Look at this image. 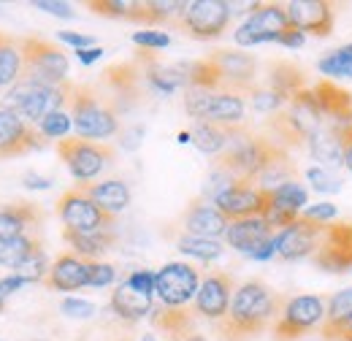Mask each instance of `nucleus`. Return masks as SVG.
Wrapping results in <instances>:
<instances>
[{
    "label": "nucleus",
    "instance_id": "c03bdc74",
    "mask_svg": "<svg viewBox=\"0 0 352 341\" xmlns=\"http://www.w3.org/2000/svg\"><path fill=\"white\" fill-rule=\"evenodd\" d=\"M307 179L317 192H325V195H333V192H339V190H342V179H339V176H333L331 170L320 168V166H311V168L307 170Z\"/></svg>",
    "mask_w": 352,
    "mask_h": 341
},
{
    "label": "nucleus",
    "instance_id": "5fc2aeb1",
    "mask_svg": "<svg viewBox=\"0 0 352 341\" xmlns=\"http://www.w3.org/2000/svg\"><path fill=\"white\" fill-rule=\"evenodd\" d=\"M22 285H25V282H22L16 274H11V276L0 279V298H8V296H11V293H16Z\"/></svg>",
    "mask_w": 352,
    "mask_h": 341
},
{
    "label": "nucleus",
    "instance_id": "8fccbe9b",
    "mask_svg": "<svg viewBox=\"0 0 352 341\" xmlns=\"http://www.w3.org/2000/svg\"><path fill=\"white\" fill-rule=\"evenodd\" d=\"M128 285H131L133 290H138V293H144V296H155V271H146V268H141V271H133L131 276L125 279Z\"/></svg>",
    "mask_w": 352,
    "mask_h": 341
},
{
    "label": "nucleus",
    "instance_id": "e433bc0d",
    "mask_svg": "<svg viewBox=\"0 0 352 341\" xmlns=\"http://www.w3.org/2000/svg\"><path fill=\"white\" fill-rule=\"evenodd\" d=\"M176 250H179L182 255L201 260V263H212V260L222 257V252H225L222 241H214V239H201V236H190V233H184V236L176 241Z\"/></svg>",
    "mask_w": 352,
    "mask_h": 341
},
{
    "label": "nucleus",
    "instance_id": "f3484780",
    "mask_svg": "<svg viewBox=\"0 0 352 341\" xmlns=\"http://www.w3.org/2000/svg\"><path fill=\"white\" fill-rule=\"evenodd\" d=\"M44 141L46 138L38 133L36 125L25 122L22 117H16L8 109H0V160L19 157V155H28L33 149H41Z\"/></svg>",
    "mask_w": 352,
    "mask_h": 341
},
{
    "label": "nucleus",
    "instance_id": "cd10ccee",
    "mask_svg": "<svg viewBox=\"0 0 352 341\" xmlns=\"http://www.w3.org/2000/svg\"><path fill=\"white\" fill-rule=\"evenodd\" d=\"M109 303H111V311H114L120 320H125V322H138V320L149 317L152 309H155L152 296H144V293L133 290L128 282L117 285V290L111 293V300H109Z\"/></svg>",
    "mask_w": 352,
    "mask_h": 341
},
{
    "label": "nucleus",
    "instance_id": "b1692460",
    "mask_svg": "<svg viewBox=\"0 0 352 341\" xmlns=\"http://www.w3.org/2000/svg\"><path fill=\"white\" fill-rule=\"evenodd\" d=\"M228 219L220 214V209L214 204L206 201H192V206L184 214V230L190 236H201V239H214L220 241L228 233Z\"/></svg>",
    "mask_w": 352,
    "mask_h": 341
},
{
    "label": "nucleus",
    "instance_id": "6ab92c4d",
    "mask_svg": "<svg viewBox=\"0 0 352 341\" xmlns=\"http://www.w3.org/2000/svg\"><path fill=\"white\" fill-rule=\"evenodd\" d=\"M233 293H236V287H233V279L228 274H220V271L206 274L201 279L198 296L192 300V314L220 322L222 317L228 314V309H230Z\"/></svg>",
    "mask_w": 352,
    "mask_h": 341
},
{
    "label": "nucleus",
    "instance_id": "09e8293b",
    "mask_svg": "<svg viewBox=\"0 0 352 341\" xmlns=\"http://www.w3.org/2000/svg\"><path fill=\"white\" fill-rule=\"evenodd\" d=\"M60 309H63L65 317H74V320H89L95 314V303L82 298H65L60 303Z\"/></svg>",
    "mask_w": 352,
    "mask_h": 341
},
{
    "label": "nucleus",
    "instance_id": "3c124183",
    "mask_svg": "<svg viewBox=\"0 0 352 341\" xmlns=\"http://www.w3.org/2000/svg\"><path fill=\"white\" fill-rule=\"evenodd\" d=\"M36 8H41L52 16H60V19H74V8L60 0H36Z\"/></svg>",
    "mask_w": 352,
    "mask_h": 341
},
{
    "label": "nucleus",
    "instance_id": "5701e85b",
    "mask_svg": "<svg viewBox=\"0 0 352 341\" xmlns=\"http://www.w3.org/2000/svg\"><path fill=\"white\" fill-rule=\"evenodd\" d=\"M89 279V263L82 260L74 252H63L52 263L49 268V276H46V287L57 290V293H74V290H82L87 287Z\"/></svg>",
    "mask_w": 352,
    "mask_h": 341
},
{
    "label": "nucleus",
    "instance_id": "f704fd0d",
    "mask_svg": "<svg viewBox=\"0 0 352 341\" xmlns=\"http://www.w3.org/2000/svg\"><path fill=\"white\" fill-rule=\"evenodd\" d=\"M38 250H44V247H41L36 233L33 236H19L14 241H6V244H0V265L16 271L28 257H33Z\"/></svg>",
    "mask_w": 352,
    "mask_h": 341
},
{
    "label": "nucleus",
    "instance_id": "39448f33",
    "mask_svg": "<svg viewBox=\"0 0 352 341\" xmlns=\"http://www.w3.org/2000/svg\"><path fill=\"white\" fill-rule=\"evenodd\" d=\"M184 111L195 122H212L220 128H241L247 117V103L239 92H212L190 87L184 89Z\"/></svg>",
    "mask_w": 352,
    "mask_h": 341
},
{
    "label": "nucleus",
    "instance_id": "1a4fd4ad",
    "mask_svg": "<svg viewBox=\"0 0 352 341\" xmlns=\"http://www.w3.org/2000/svg\"><path fill=\"white\" fill-rule=\"evenodd\" d=\"M325 309L328 300L322 296H296L285 298V306L274 322V336L276 339H296L304 336L311 328L325 322Z\"/></svg>",
    "mask_w": 352,
    "mask_h": 341
},
{
    "label": "nucleus",
    "instance_id": "e2e57ef3",
    "mask_svg": "<svg viewBox=\"0 0 352 341\" xmlns=\"http://www.w3.org/2000/svg\"><path fill=\"white\" fill-rule=\"evenodd\" d=\"M3 309H6V298H0V314H3Z\"/></svg>",
    "mask_w": 352,
    "mask_h": 341
},
{
    "label": "nucleus",
    "instance_id": "72a5a7b5",
    "mask_svg": "<svg viewBox=\"0 0 352 341\" xmlns=\"http://www.w3.org/2000/svg\"><path fill=\"white\" fill-rule=\"evenodd\" d=\"M352 320V287H344L339 293H333L328 298V309H325V322H322V336L331 339L344 322Z\"/></svg>",
    "mask_w": 352,
    "mask_h": 341
},
{
    "label": "nucleus",
    "instance_id": "ddd939ff",
    "mask_svg": "<svg viewBox=\"0 0 352 341\" xmlns=\"http://www.w3.org/2000/svg\"><path fill=\"white\" fill-rule=\"evenodd\" d=\"M212 204L220 209V214L228 222L263 217L265 206H268V190H261L250 182H236V184L225 187L222 192H217Z\"/></svg>",
    "mask_w": 352,
    "mask_h": 341
},
{
    "label": "nucleus",
    "instance_id": "864d4df0",
    "mask_svg": "<svg viewBox=\"0 0 352 341\" xmlns=\"http://www.w3.org/2000/svg\"><path fill=\"white\" fill-rule=\"evenodd\" d=\"M304 41H307V33H301V30H296V28H287V30L279 36V43L287 46V49H301Z\"/></svg>",
    "mask_w": 352,
    "mask_h": 341
},
{
    "label": "nucleus",
    "instance_id": "aec40b11",
    "mask_svg": "<svg viewBox=\"0 0 352 341\" xmlns=\"http://www.w3.org/2000/svg\"><path fill=\"white\" fill-rule=\"evenodd\" d=\"M317 106L325 117V122L336 130H350L352 128V95L339 85H333L331 79H322L311 87Z\"/></svg>",
    "mask_w": 352,
    "mask_h": 341
},
{
    "label": "nucleus",
    "instance_id": "2eb2a0df",
    "mask_svg": "<svg viewBox=\"0 0 352 341\" xmlns=\"http://www.w3.org/2000/svg\"><path fill=\"white\" fill-rule=\"evenodd\" d=\"M209 60L217 65L222 76V92H239L247 95L255 87V71L258 63L252 54L236 52V49H217L209 54Z\"/></svg>",
    "mask_w": 352,
    "mask_h": 341
},
{
    "label": "nucleus",
    "instance_id": "37998d69",
    "mask_svg": "<svg viewBox=\"0 0 352 341\" xmlns=\"http://www.w3.org/2000/svg\"><path fill=\"white\" fill-rule=\"evenodd\" d=\"M36 128H38V133H41L44 138H63V141H65V135H68L71 128H74V120H71V114L63 109V111H52V114H46Z\"/></svg>",
    "mask_w": 352,
    "mask_h": 341
},
{
    "label": "nucleus",
    "instance_id": "20e7f679",
    "mask_svg": "<svg viewBox=\"0 0 352 341\" xmlns=\"http://www.w3.org/2000/svg\"><path fill=\"white\" fill-rule=\"evenodd\" d=\"M276 141L252 135L247 128H233L228 149L217 157V168L228 170L236 182H250L255 184L258 173L263 170L268 157L276 152Z\"/></svg>",
    "mask_w": 352,
    "mask_h": 341
},
{
    "label": "nucleus",
    "instance_id": "a19ab883",
    "mask_svg": "<svg viewBox=\"0 0 352 341\" xmlns=\"http://www.w3.org/2000/svg\"><path fill=\"white\" fill-rule=\"evenodd\" d=\"M87 8H92L100 16H114V19H141V3H122V0H89Z\"/></svg>",
    "mask_w": 352,
    "mask_h": 341
},
{
    "label": "nucleus",
    "instance_id": "9d476101",
    "mask_svg": "<svg viewBox=\"0 0 352 341\" xmlns=\"http://www.w3.org/2000/svg\"><path fill=\"white\" fill-rule=\"evenodd\" d=\"M290 28L287 11L282 3H255L247 22L239 25L233 38L239 46H258V43H279V36Z\"/></svg>",
    "mask_w": 352,
    "mask_h": 341
},
{
    "label": "nucleus",
    "instance_id": "bf43d9fd",
    "mask_svg": "<svg viewBox=\"0 0 352 341\" xmlns=\"http://www.w3.org/2000/svg\"><path fill=\"white\" fill-rule=\"evenodd\" d=\"M344 168L352 173V128L344 130Z\"/></svg>",
    "mask_w": 352,
    "mask_h": 341
},
{
    "label": "nucleus",
    "instance_id": "473e14b6",
    "mask_svg": "<svg viewBox=\"0 0 352 341\" xmlns=\"http://www.w3.org/2000/svg\"><path fill=\"white\" fill-rule=\"evenodd\" d=\"M268 87L276 89L279 95H285L287 100H293L301 89H307L301 68H296L293 63H274L268 71Z\"/></svg>",
    "mask_w": 352,
    "mask_h": 341
},
{
    "label": "nucleus",
    "instance_id": "a878e982",
    "mask_svg": "<svg viewBox=\"0 0 352 341\" xmlns=\"http://www.w3.org/2000/svg\"><path fill=\"white\" fill-rule=\"evenodd\" d=\"M63 239L68 241L74 255H79L87 263H95L111 250V244L117 241V230L106 228V230H95V233H76V230L63 228Z\"/></svg>",
    "mask_w": 352,
    "mask_h": 341
},
{
    "label": "nucleus",
    "instance_id": "6e6552de",
    "mask_svg": "<svg viewBox=\"0 0 352 341\" xmlns=\"http://www.w3.org/2000/svg\"><path fill=\"white\" fill-rule=\"evenodd\" d=\"M230 14L233 8L225 0H192V3H184V11L179 14L176 25L198 41H212L228 30Z\"/></svg>",
    "mask_w": 352,
    "mask_h": 341
},
{
    "label": "nucleus",
    "instance_id": "4be33fe9",
    "mask_svg": "<svg viewBox=\"0 0 352 341\" xmlns=\"http://www.w3.org/2000/svg\"><path fill=\"white\" fill-rule=\"evenodd\" d=\"M274 228L265 222L263 217H250V219H236L228 225L225 241L230 250L241 252V255H255L268 239H274Z\"/></svg>",
    "mask_w": 352,
    "mask_h": 341
},
{
    "label": "nucleus",
    "instance_id": "13d9d810",
    "mask_svg": "<svg viewBox=\"0 0 352 341\" xmlns=\"http://www.w3.org/2000/svg\"><path fill=\"white\" fill-rule=\"evenodd\" d=\"M52 182L44 179V176H38V173H28L25 176V187H30V190H46Z\"/></svg>",
    "mask_w": 352,
    "mask_h": 341
},
{
    "label": "nucleus",
    "instance_id": "6e6d98bb",
    "mask_svg": "<svg viewBox=\"0 0 352 341\" xmlns=\"http://www.w3.org/2000/svg\"><path fill=\"white\" fill-rule=\"evenodd\" d=\"M103 54H106V52H103L100 46H89V49H79V52H76V57H79V63H82V65H92V63H98Z\"/></svg>",
    "mask_w": 352,
    "mask_h": 341
},
{
    "label": "nucleus",
    "instance_id": "ea45409f",
    "mask_svg": "<svg viewBox=\"0 0 352 341\" xmlns=\"http://www.w3.org/2000/svg\"><path fill=\"white\" fill-rule=\"evenodd\" d=\"M247 98H250V103H252V109L258 111V114H279L290 100L285 98V95H279L276 89H271V87H252L250 92H247Z\"/></svg>",
    "mask_w": 352,
    "mask_h": 341
},
{
    "label": "nucleus",
    "instance_id": "49530a36",
    "mask_svg": "<svg viewBox=\"0 0 352 341\" xmlns=\"http://www.w3.org/2000/svg\"><path fill=\"white\" fill-rule=\"evenodd\" d=\"M133 43L144 52H152V49H166L171 43V36L160 30H141V33H133Z\"/></svg>",
    "mask_w": 352,
    "mask_h": 341
},
{
    "label": "nucleus",
    "instance_id": "052dcab7",
    "mask_svg": "<svg viewBox=\"0 0 352 341\" xmlns=\"http://www.w3.org/2000/svg\"><path fill=\"white\" fill-rule=\"evenodd\" d=\"M328 341H352V320L350 322H344V325H342V328H339V331H336Z\"/></svg>",
    "mask_w": 352,
    "mask_h": 341
},
{
    "label": "nucleus",
    "instance_id": "dca6fc26",
    "mask_svg": "<svg viewBox=\"0 0 352 341\" xmlns=\"http://www.w3.org/2000/svg\"><path fill=\"white\" fill-rule=\"evenodd\" d=\"M322 233H325V225H317L307 217H298L293 225H287L276 233V255L282 260L314 257L320 241H322Z\"/></svg>",
    "mask_w": 352,
    "mask_h": 341
},
{
    "label": "nucleus",
    "instance_id": "7c9ffc66",
    "mask_svg": "<svg viewBox=\"0 0 352 341\" xmlns=\"http://www.w3.org/2000/svg\"><path fill=\"white\" fill-rule=\"evenodd\" d=\"M25 71V54H22V41L0 33V89H11L22 79Z\"/></svg>",
    "mask_w": 352,
    "mask_h": 341
},
{
    "label": "nucleus",
    "instance_id": "f8f14e48",
    "mask_svg": "<svg viewBox=\"0 0 352 341\" xmlns=\"http://www.w3.org/2000/svg\"><path fill=\"white\" fill-rule=\"evenodd\" d=\"M201 287V274L190 263H166L160 271H155V296L163 306L184 309L192 303Z\"/></svg>",
    "mask_w": 352,
    "mask_h": 341
},
{
    "label": "nucleus",
    "instance_id": "7ed1b4c3",
    "mask_svg": "<svg viewBox=\"0 0 352 341\" xmlns=\"http://www.w3.org/2000/svg\"><path fill=\"white\" fill-rule=\"evenodd\" d=\"M71 87L74 85H68V82L60 87H49L38 85V82H30V79H19L0 98V109L14 111L16 117H22L30 125H38L46 114L63 111L68 106Z\"/></svg>",
    "mask_w": 352,
    "mask_h": 341
},
{
    "label": "nucleus",
    "instance_id": "f257e3e1",
    "mask_svg": "<svg viewBox=\"0 0 352 341\" xmlns=\"http://www.w3.org/2000/svg\"><path fill=\"white\" fill-rule=\"evenodd\" d=\"M285 298L274 293L263 279H250L236 287L228 314L217 322V331L225 341H247L263 333L276 322Z\"/></svg>",
    "mask_w": 352,
    "mask_h": 341
},
{
    "label": "nucleus",
    "instance_id": "79ce46f5",
    "mask_svg": "<svg viewBox=\"0 0 352 341\" xmlns=\"http://www.w3.org/2000/svg\"><path fill=\"white\" fill-rule=\"evenodd\" d=\"M49 257H46L44 250H38L33 257H28L14 274L25 282V285H36V282H46V276H49Z\"/></svg>",
    "mask_w": 352,
    "mask_h": 341
},
{
    "label": "nucleus",
    "instance_id": "c85d7f7f",
    "mask_svg": "<svg viewBox=\"0 0 352 341\" xmlns=\"http://www.w3.org/2000/svg\"><path fill=\"white\" fill-rule=\"evenodd\" d=\"M149 320L160 333H166L174 341H184L195 333L192 331V311H187V309H171V306L160 303V306L152 309Z\"/></svg>",
    "mask_w": 352,
    "mask_h": 341
},
{
    "label": "nucleus",
    "instance_id": "de8ad7c7",
    "mask_svg": "<svg viewBox=\"0 0 352 341\" xmlns=\"http://www.w3.org/2000/svg\"><path fill=\"white\" fill-rule=\"evenodd\" d=\"M336 214H339V209H336L333 204L322 201V204H311V206H307V209L301 212V217H307V219L317 222V225H331V222L336 219Z\"/></svg>",
    "mask_w": 352,
    "mask_h": 341
},
{
    "label": "nucleus",
    "instance_id": "c9c22d12",
    "mask_svg": "<svg viewBox=\"0 0 352 341\" xmlns=\"http://www.w3.org/2000/svg\"><path fill=\"white\" fill-rule=\"evenodd\" d=\"M317 71L328 79H350L352 76V41L328 52L317 60Z\"/></svg>",
    "mask_w": 352,
    "mask_h": 341
},
{
    "label": "nucleus",
    "instance_id": "4c0bfd02",
    "mask_svg": "<svg viewBox=\"0 0 352 341\" xmlns=\"http://www.w3.org/2000/svg\"><path fill=\"white\" fill-rule=\"evenodd\" d=\"M138 76H144V74L133 63H125V65H111L103 74V82L114 87V92L122 95V98H135V92H138Z\"/></svg>",
    "mask_w": 352,
    "mask_h": 341
},
{
    "label": "nucleus",
    "instance_id": "393cba45",
    "mask_svg": "<svg viewBox=\"0 0 352 341\" xmlns=\"http://www.w3.org/2000/svg\"><path fill=\"white\" fill-rule=\"evenodd\" d=\"M309 155L317 160V166L325 170H339L344 168V133L331 125L320 130L317 135H311L307 141Z\"/></svg>",
    "mask_w": 352,
    "mask_h": 341
},
{
    "label": "nucleus",
    "instance_id": "c756f323",
    "mask_svg": "<svg viewBox=\"0 0 352 341\" xmlns=\"http://www.w3.org/2000/svg\"><path fill=\"white\" fill-rule=\"evenodd\" d=\"M296 179V163L290 157V152L285 146H276V152L268 157V163L263 166V170L258 173L255 179V187L261 190H274L285 182H293Z\"/></svg>",
    "mask_w": 352,
    "mask_h": 341
},
{
    "label": "nucleus",
    "instance_id": "0eeeda50",
    "mask_svg": "<svg viewBox=\"0 0 352 341\" xmlns=\"http://www.w3.org/2000/svg\"><path fill=\"white\" fill-rule=\"evenodd\" d=\"M57 155L65 163V168L71 170V176L82 184H87L92 179H98L103 170L109 168V163L114 160V149L98 141H85V138H65L57 144Z\"/></svg>",
    "mask_w": 352,
    "mask_h": 341
},
{
    "label": "nucleus",
    "instance_id": "412c9836",
    "mask_svg": "<svg viewBox=\"0 0 352 341\" xmlns=\"http://www.w3.org/2000/svg\"><path fill=\"white\" fill-rule=\"evenodd\" d=\"M41 222H44V214H41V209L36 204L16 201V204L0 206V244L14 241L19 236L38 233Z\"/></svg>",
    "mask_w": 352,
    "mask_h": 341
},
{
    "label": "nucleus",
    "instance_id": "a18cd8bd",
    "mask_svg": "<svg viewBox=\"0 0 352 341\" xmlns=\"http://www.w3.org/2000/svg\"><path fill=\"white\" fill-rule=\"evenodd\" d=\"M114 279H117V268L111 263H100V260L89 263V287H109Z\"/></svg>",
    "mask_w": 352,
    "mask_h": 341
},
{
    "label": "nucleus",
    "instance_id": "2f4dec72",
    "mask_svg": "<svg viewBox=\"0 0 352 341\" xmlns=\"http://www.w3.org/2000/svg\"><path fill=\"white\" fill-rule=\"evenodd\" d=\"M230 135H233V128H220V125H212V122H195L190 130V141L195 144V149L204 152V155H217V157L228 149Z\"/></svg>",
    "mask_w": 352,
    "mask_h": 341
},
{
    "label": "nucleus",
    "instance_id": "423d86ee",
    "mask_svg": "<svg viewBox=\"0 0 352 341\" xmlns=\"http://www.w3.org/2000/svg\"><path fill=\"white\" fill-rule=\"evenodd\" d=\"M22 54H25L22 79L49 87H60L68 82V57L60 46L38 36H30L22 41Z\"/></svg>",
    "mask_w": 352,
    "mask_h": 341
},
{
    "label": "nucleus",
    "instance_id": "680f3d73",
    "mask_svg": "<svg viewBox=\"0 0 352 341\" xmlns=\"http://www.w3.org/2000/svg\"><path fill=\"white\" fill-rule=\"evenodd\" d=\"M184 341H206V336H201V333H192L190 339H184Z\"/></svg>",
    "mask_w": 352,
    "mask_h": 341
},
{
    "label": "nucleus",
    "instance_id": "f03ea898",
    "mask_svg": "<svg viewBox=\"0 0 352 341\" xmlns=\"http://www.w3.org/2000/svg\"><path fill=\"white\" fill-rule=\"evenodd\" d=\"M68 114L74 120L76 138L100 144L103 138H111L114 133H120V111H117V106L109 98H103L95 87H71Z\"/></svg>",
    "mask_w": 352,
    "mask_h": 341
},
{
    "label": "nucleus",
    "instance_id": "603ef678",
    "mask_svg": "<svg viewBox=\"0 0 352 341\" xmlns=\"http://www.w3.org/2000/svg\"><path fill=\"white\" fill-rule=\"evenodd\" d=\"M57 38H60V41H65V43H71L76 52H79V49H89V46H92V38H89V36L74 33V30H60V33H57Z\"/></svg>",
    "mask_w": 352,
    "mask_h": 341
},
{
    "label": "nucleus",
    "instance_id": "9b49d317",
    "mask_svg": "<svg viewBox=\"0 0 352 341\" xmlns=\"http://www.w3.org/2000/svg\"><path fill=\"white\" fill-rule=\"evenodd\" d=\"M57 217L65 225V230H76V233H95L114 228V217L103 212L82 187L63 192V198L57 201Z\"/></svg>",
    "mask_w": 352,
    "mask_h": 341
},
{
    "label": "nucleus",
    "instance_id": "bb28decb",
    "mask_svg": "<svg viewBox=\"0 0 352 341\" xmlns=\"http://www.w3.org/2000/svg\"><path fill=\"white\" fill-rule=\"evenodd\" d=\"M89 198L103 209L106 214L117 217L131 206V187L122 179H106V182H95V184H79Z\"/></svg>",
    "mask_w": 352,
    "mask_h": 341
},
{
    "label": "nucleus",
    "instance_id": "58836bf2",
    "mask_svg": "<svg viewBox=\"0 0 352 341\" xmlns=\"http://www.w3.org/2000/svg\"><path fill=\"white\" fill-rule=\"evenodd\" d=\"M268 195H271V201H276V204H282V206H287V209H293V212H304L309 206V192L304 184H298L296 179L293 182H285V184H279V187H274V190H268Z\"/></svg>",
    "mask_w": 352,
    "mask_h": 341
},
{
    "label": "nucleus",
    "instance_id": "4d7b16f0",
    "mask_svg": "<svg viewBox=\"0 0 352 341\" xmlns=\"http://www.w3.org/2000/svg\"><path fill=\"white\" fill-rule=\"evenodd\" d=\"M274 255H276V236H274V239H268L263 247H261V250L252 255V260H258V263H265V260H271Z\"/></svg>",
    "mask_w": 352,
    "mask_h": 341
},
{
    "label": "nucleus",
    "instance_id": "4468645a",
    "mask_svg": "<svg viewBox=\"0 0 352 341\" xmlns=\"http://www.w3.org/2000/svg\"><path fill=\"white\" fill-rule=\"evenodd\" d=\"M314 263L328 274H344L352 268V222L325 225L322 241L314 252Z\"/></svg>",
    "mask_w": 352,
    "mask_h": 341
},
{
    "label": "nucleus",
    "instance_id": "a211bd4d",
    "mask_svg": "<svg viewBox=\"0 0 352 341\" xmlns=\"http://www.w3.org/2000/svg\"><path fill=\"white\" fill-rule=\"evenodd\" d=\"M290 28L301 30V33H311L317 38H325L333 33L336 25V6L328 0H293L285 6Z\"/></svg>",
    "mask_w": 352,
    "mask_h": 341
}]
</instances>
